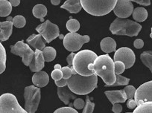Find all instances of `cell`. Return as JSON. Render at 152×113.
I'll return each mask as SVG.
<instances>
[{
	"label": "cell",
	"mask_w": 152,
	"mask_h": 113,
	"mask_svg": "<svg viewBox=\"0 0 152 113\" xmlns=\"http://www.w3.org/2000/svg\"><path fill=\"white\" fill-rule=\"evenodd\" d=\"M141 30V25L127 19H116L111 23L110 27V31L113 34L125 35L128 36H137Z\"/></svg>",
	"instance_id": "obj_5"
},
{
	"label": "cell",
	"mask_w": 152,
	"mask_h": 113,
	"mask_svg": "<svg viewBox=\"0 0 152 113\" xmlns=\"http://www.w3.org/2000/svg\"><path fill=\"white\" fill-rule=\"evenodd\" d=\"M13 23H14V26H15L17 28H22L24 27L26 24V20L23 16H16L15 17H14V20H13Z\"/></svg>",
	"instance_id": "obj_31"
},
{
	"label": "cell",
	"mask_w": 152,
	"mask_h": 113,
	"mask_svg": "<svg viewBox=\"0 0 152 113\" xmlns=\"http://www.w3.org/2000/svg\"><path fill=\"white\" fill-rule=\"evenodd\" d=\"M32 13H33V15L34 16V17L40 19V21L44 23L43 18L47 14V8L45 5H42V4H38V5H36L34 7L33 10H32Z\"/></svg>",
	"instance_id": "obj_22"
},
{
	"label": "cell",
	"mask_w": 152,
	"mask_h": 113,
	"mask_svg": "<svg viewBox=\"0 0 152 113\" xmlns=\"http://www.w3.org/2000/svg\"><path fill=\"white\" fill-rule=\"evenodd\" d=\"M6 51L2 43H0V74L5 71L6 69Z\"/></svg>",
	"instance_id": "obj_27"
},
{
	"label": "cell",
	"mask_w": 152,
	"mask_h": 113,
	"mask_svg": "<svg viewBox=\"0 0 152 113\" xmlns=\"http://www.w3.org/2000/svg\"><path fill=\"white\" fill-rule=\"evenodd\" d=\"M137 106L145 102H152V80L139 86L134 97Z\"/></svg>",
	"instance_id": "obj_12"
},
{
	"label": "cell",
	"mask_w": 152,
	"mask_h": 113,
	"mask_svg": "<svg viewBox=\"0 0 152 113\" xmlns=\"http://www.w3.org/2000/svg\"><path fill=\"white\" fill-rule=\"evenodd\" d=\"M66 28L71 33H76L80 28V23L75 19H70L66 23Z\"/></svg>",
	"instance_id": "obj_29"
},
{
	"label": "cell",
	"mask_w": 152,
	"mask_h": 113,
	"mask_svg": "<svg viewBox=\"0 0 152 113\" xmlns=\"http://www.w3.org/2000/svg\"><path fill=\"white\" fill-rule=\"evenodd\" d=\"M85 106V101L81 98H76L73 102V106L76 109H82Z\"/></svg>",
	"instance_id": "obj_37"
},
{
	"label": "cell",
	"mask_w": 152,
	"mask_h": 113,
	"mask_svg": "<svg viewBox=\"0 0 152 113\" xmlns=\"http://www.w3.org/2000/svg\"><path fill=\"white\" fill-rule=\"evenodd\" d=\"M53 113H78L76 109H73L71 106L61 107L55 110Z\"/></svg>",
	"instance_id": "obj_36"
},
{
	"label": "cell",
	"mask_w": 152,
	"mask_h": 113,
	"mask_svg": "<svg viewBox=\"0 0 152 113\" xmlns=\"http://www.w3.org/2000/svg\"><path fill=\"white\" fill-rule=\"evenodd\" d=\"M150 71H151V72L152 73V69H150Z\"/></svg>",
	"instance_id": "obj_49"
},
{
	"label": "cell",
	"mask_w": 152,
	"mask_h": 113,
	"mask_svg": "<svg viewBox=\"0 0 152 113\" xmlns=\"http://www.w3.org/2000/svg\"><path fill=\"white\" fill-rule=\"evenodd\" d=\"M110 102L113 105L117 103H125L128 100L124 90H110L104 92Z\"/></svg>",
	"instance_id": "obj_16"
},
{
	"label": "cell",
	"mask_w": 152,
	"mask_h": 113,
	"mask_svg": "<svg viewBox=\"0 0 152 113\" xmlns=\"http://www.w3.org/2000/svg\"><path fill=\"white\" fill-rule=\"evenodd\" d=\"M100 46L104 52L108 54V53L113 52L114 51H116V42L113 38L105 37L101 41Z\"/></svg>",
	"instance_id": "obj_21"
},
{
	"label": "cell",
	"mask_w": 152,
	"mask_h": 113,
	"mask_svg": "<svg viewBox=\"0 0 152 113\" xmlns=\"http://www.w3.org/2000/svg\"><path fill=\"white\" fill-rule=\"evenodd\" d=\"M123 90L125 91L128 99H132V98H134L137 89H136V88L134 87V86L128 85V86H126L125 88H124Z\"/></svg>",
	"instance_id": "obj_33"
},
{
	"label": "cell",
	"mask_w": 152,
	"mask_h": 113,
	"mask_svg": "<svg viewBox=\"0 0 152 113\" xmlns=\"http://www.w3.org/2000/svg\"><path fill=\"white\" fill-rule=\"evenodd\" d=\"M61 71L63 73V78L69 80L72 76L73 75L72 67L70 66H64L61 69Z\"/></svg>",
	"instance_id": "obj_35"
},
{
	"label": "cell",
	"mask_w": 152,
	"mask_h": 113,
	"mask_svg": "<svg viewBox=\"0 0 152 113\" xmlns=\"http://www.w3.org/2000/svg\"><path fill=\"white\" fill-rule=\"evenodd\" d=\"M130 1L140 4L143 6H149L151 5V0H130Z\"/></svg>",
	"instance_id": "obj_42"
},
{
	"label": "cell",
	"mask_w": 152,
	"mask_h": 113,
	"mask_svg": "<svg viewBox=\"0 0 152 113\" xmlns=\"http://www.w3.org/2000/svg\"><path fill=\"white\" fill-rule=\"evenodd\" d=\"M98 83V76H82L81 74H73L68 80V87L75 95H85L93 92Z\"/></svg>",
	"instance_id": "obj_2"
},
{
	"label": "cell",
	"mask_w": 152,
	"mask_h": 113,
	"mask_svg": "<svg viewBox=\"0 0 152 113\" xmlns=\"http://www.w3.org/2000/svg\"><path fill=\"white\" fill-rule=\"evenodd\" d=\"M13 20L11 17H8L6 21L1 22L0 23V40L2 42L9 39L13 31Z\"/></svg>",
	"instance_id": "obj_15"
},
{
	"label": "cell",
	"mask_w": 152,
	"mask_h": 113,
	"mask_svg": "<svg viewBox=\"0 0 152 113\" xmlns=\"http://www.w3.org/2000/svg\"><path fill=\"white\" fill-rule=\"evenodd\" d=\"M32 82L34 85L39 88H43L47 86L49 82V74L44 71L35 72L32 77Z\"/></svg>",
	"instance_id": "obj_18"
},
{
	"label": "cell",
	"mask_w": 152,
	"mask_h": 113,
	"mask_svg": "<svg viewBox=\"0 0 152 113\" xmlns=\"http://www.w3.org/2000/svg\"><path fill=\"white\" fill-rule=\"evenodd\" d=\"M126 113H131V112H126Z\"/></svg>",
	"instance_id": "obj_50"
},
{
	"label": "cell",
	"mask_w": 152,
	"mask_h": 113,
	"mask_svg": "<svg viewBox=\"0 0 152 113\" xmlns=\"http://www.w3.org/2000/svg\"><path fill=\"white\" fill-rule=\"evenodd\" d=\"M43 54L46 62H52L55 59L57 55L56 50L52 47H46L43 50Z\"/></svg>",
	"instance_id": "obj_25"
},
{
	"label": "cell",
	"mask_w": 152,
	"mask_h": 113,
	"mask_svg": "<svg viewBox=\"0 0 152 113\" xmlns=\"http://www.w3.org/2000/svg\"><path fill=\"white\" fill-rule=\"evenodd\" d=\"M40 88L34 85L26 86L24 89L25 109L28 113H35L37 112L40 102Z\"/></svg>",
	"instance_id": "obj_6"
},
{
	"label": "cell",
	"mask_w": 152,
	"mask_h": 113,
	"mask_svg": "<svg viewBox=\"0 0 152 113\" xmlns=\"http://www.w3.org/2000/svg\"><path fill=\"white\" fill-rule=\"evenodd\" d=\"M134 10V5L131 1L118 0L113 9V12L118 18L126 19L133 14Z\"/></svg>",
	"instance_id": "obj_13"
},
{
	"label": "cell",
	"mask_w": 152,
	"mask_h": 113,
	"mask_svg": "<svg viewBox=\"0 0 152 113\" xmlns=\"http://www.w3.org/2000/svg\"><path fill=\"white\" fill-rule=\"evenodd\" d=\"M12 11V5L7 0H0V17H5L10 15Z\"/></svg>",
	"instance_id": "obj_24"
},
{
	"label": "cell",
	"mask_w": 152,
	"mask_h": 113,
	"mask_svg": "<svg viewBox=\"0 0 152 113\" xmlns=\"http://www.w3.org/2000/svg\"><path fill=\"white\" fill-rule=\"evenodd\" d=\"M97 58V54L93 51L88 49L80 51L75 54L73 60V69L77 74L82 76L93 75L94 72L89 69V65L93 63Z\"/></svg>",
	"instance_id": "obj_3"
},
{
	"label": "cell",
	"mask_w": 152,
	"mask_h": 113,
	"mask_svg": "<svg viewBox=\"0 0 152 113\" xmlns=\"http://www.w3.org/2000/svg\"><path fill=\"white\" fill-rule=\"evenodd\" d=\"M90 42V36L88 35L78 34V33H69L64 36V45L66 49L71 52L79 51L84 43Z\"/></svg>",
	"instance_id": "obj_8"
},
{
	"label": "cell",
	"mask_w": 152,
	"mask_h": 113,
	"mask_svg": "<svg viewBox=\"0 0 152 113\" xmlns=\"http://www.w3.org/2000/svg\"><path fill=\"white\" fill-rule=\"evenodd\" d=\"M118 0H81L86 12L96 17L107 15L113 11Z\"/></svg>",
	"instance_id": "obj_4"
},
{
	"label": "cell",
	"mask_w": 152,
	"mask_h": 113,
	"mask_svg": "<svg viewBox=\"0 0 152 113\" xmlns=\"http://www.w3.org/2000/svg\"><path fill=\"white\" fill-rule=\"evenodd\" d=\"M55 83L58 87H64L68 84V80L62 78L59 80H55Z\"/></svg>",
	"instance_id": "obj_40"
},
{
	"label": "cell",
	"mask_w": 152,
	"mask_h": 113,
	"mask_svg": "<svg viewBox=\"0 0 152 113\" xmlns=\"http://www.w3.org/2000/svg\"><path fill=\"white\" fill-rule=\"evenodd\" d=\"M114 66H115V74L116 75L122 74L126 69V67L124 63L121 62V61H115L114 63Z\"/></svg>",
	"instance_id": "obj_34"
},
{
	"label": "cell",
	"mask_w": 152,
	"mask_h": 113,
	"mask_svg": "<svg viewBox=\"0 0 152 113\" xmlns=\"http://www.w3.org/2000/svg\"><path fill=\"white\" fill-rule=\"evenodd\" d=\"M95 104L92 102L91 100L90 99V97H86V102L85 106H84V109H83L82 113H93V110L95 108Z\"/></svg>",
	"instance_id": "obj_32"
},
{
	"label": "cell",
	"mask_w": 152,
	"mask_h": 113,
	"mask_svg": "<svg viewBox=\"0 0 152 113\" xmlns=\"http://www.w3.org/2000/svg\"><path fill=\"white\" fill-rule=\"evenodd\" d=\"M113 112L114 113H120L122 111V106L120 104V103H117V104H115L113 105L112 108Z\"/></svg>",
	"instance_id": "obj_41"
},
{
	"label": "cell",
	"mask_w": 152,
	"mask_h": 113,
	"mask_svg": "<svg viewBox=\"0 0 152 113\" xmlns=\"http://www.w3.org/2000/svg\"><path fill=\"white\" fill-rule=\"evenodd\" d=\"M61 2V0H51V3L53 5H58Z\"/></svg>",
	"instance_id": "obj_46"
},
{
	"label": "cell",
	"mask_w": 152,
	"mask_h": 113,
	"mask_svg": "<svg viewBox=\"0 0 152 113\" xmlns=\"http://www.w3.org/2000/svg\"><path fill=\"white\" fill-rule=\"evenodd\" d=\"M133 18L137 22H144L148 17V11L142 7H138L133 11Z\"/></svg>",
	"instance_id": "obj_23"
},
{
	"label": "cell",
	"mask_w": 152,
	"mask_h": 113,
	"mask_svg": "<svg viewBox=\"0 0 152 113\" xmlns=\"http://www.w3.org/2000/svg\"><path fill=\"white\" fill-rule=\"evenodd\" d=\"M114 61H121L124 63L126 69H130L134 65L136 56L134 51L129 48L123 47L116 50L114 54Z\"/></svg>",
	"instance_id": "obj_11"
},
{
	"label": "cell",
	"mask_w": 152,
	"mask_h": 113,
	"mask_svg": "<svg viewBox=\"0 0 152 113\" xmlns=\"http://www.w3.org/2000/svg\"><path fill=\"white\" fill-rule=\"evenodd\" d=\"M52 77L54 80H59L63 78V73L61 70L54 69L52 72Z\"/></svg>",
	"instance_id": "obj_38"
},
{
	"label": "cell",
	"mask_w": 152,
	"mask_h": 113,
	"mask_svg": "<svg viewBox=\"0 0 152 113\" xmlns=\"http://www.w3.org/2000/svg\"><path fill=\"white\" fill-rule=\"evenodd\" d=\"M57 92L59 99L64 102L65 105H69L70 104V100H75L76 98H78L75 94L70 90L68 86L64 87H58Z\"/></svg>",
	"instance_id": "obj_17"
},
{
	"label": "cell",
	"mask_w": 152,
	"mask_h": 113,
	"mask_svg": "<svg viewBox=\"0 0 152 113\" xmlns=\"http://www.w3.org/2000/svg\"><path fill=\"white\" fill-rule=\"evenodd\" d=\"M75 56V54L74 52H72L66 58V61L68 63V65L70 67H72V63H73V60H74Z\"/></svg>",
	"instance_id": "obj_44"
},
{
	"label": "cell",
	"mask_w": 152,
	"mask_h": 113,
	"mask_svg": "<svg viewBox=\"0 0 152 113\" xmlns=\"http://www.w3.org/2000/svg\"><path fill=\"white\" fill-rule=\"evenodd\" d=\"M10 3L11 4V5L14 7H17L20 5V0H10Z\"/></svg>",
	"instance_id": "obj_45"
},
{
	"label": "cell",
	"mask_w": 152,
	"mask_h": 113,
	"mask_svg": "<svg viewBox=\"0 0 152 113\" xmlns=\"http://www.w3.org/2000/svg\"><path fill=\"white\" fill-rule=\"evenodd\" d=\"M133 113H152V102H145L137 106Z\"/></svg>",
	"instance_id": "obj_28"
},
{
	"label": "cell",
	"mask_w": 152,
	"mask_h": 113,
	"mask_svg": "<svg viewBox=\"0 0 152 113\" xmlns=\"http://www.w3.org/2000/svg\"><path fill=\"white\" fill-rule=\"evenodd\" d=\"M0 113H28L19 104L15 95L5 93L0 96Z\"/></svg>",
	"instance_id": "obj_7"
},
{
	"label": "cell",
	"mask_w": 152,
	"mask_h": 113,
	"mask_svg": "<svg viewBox=\"0 0 152 113\" xmlns=\"http://www.w3.org/2000/svg\"><path fill=\"white\" fill-rule=\"evenodd\" d=\"M61 8L66 9L71 14H78L81 11L82 5L81 3V0H66L61 5Z\"/></svg>",
	"instance_id": "obj_20"
},
{
	"label": "cell",
	"mask_w": 152,
	"mask_h": 113,
	"mask_svg": "<svg viewBox=\"0 0 152 113\" xmlns=\"http://www.w3.org/2000/svg\"><path fill=\"white\" fill-rule=\"evenodd\" d=\"M36 31L41 34L46 42L49 43L60 36L59 28L57 25L46 20L36 28Z\"/></svg>",
	"instance_id": "obj_10"
},
{
	"label": "cell",
	"mask_w": 152,
	"mask_h": 113,
	"mask_svg": "<svg viewBox=\"0 0 152 113\" xmlns=\"http://www.w3.org/2000/svg\"><path fill=\"white\" fill-rule=\"evenodd\" d=\"M89 69L103 80L105 83L104 87H109L116 82L114 62L108 54L98 56L95 62L89 65Z\"/></svg>",
	"instance_id": "obj_1"
},
{
	"label": "cell",
	"mask_w": 152,
	"mask_h": 113,
	"mask_svg": "<svg viewBox=\"0 0 152 113\" xmlns=\"http://www.w3.org/2000/svg\"><path fill=\"white\" fill-rule=\"evenodd\" d=\"M150 37L152 39V28H151V34H150Z\"/></svg>",
	"instance_id": "obj_48"
},
{
	"label": "cell",
	"mask_w": 152,
	"mask_h": 113,
	"mask_svg": "<svg viewBox=\"0 0 152 113\" xmlns=\"http://www.w3.org/2000/svg\"><path fill=\"white\" fill-rule=\"evenodd\" d=\"M54 69H55L61 70V69H62V67H61V66L60 65V64H56V65L55 66V67H54Z\"/></svg>",
	"instance_id": "obj_47"
},
{
	"label": "cell",
	"mask_w": 152,
	"mask_h": 113,
	"mask_svg": "<svg viewBox=\"0 0 152 113\" xmlns=\"http://www.w3.org/2000/svg\"><path fill=\"white\" fill-rule=\"evenodd\" d=\"M130 78H128L126 77L120 75H116V82L113 85L110 86L109 87H113V86H128L130 82Z\"/></svg>",
	"instance_id": "obj_30"
},
{
	"label": "cell",
	"mask_w": 152,
	"mask_h": 113,
	"mask_svg": "<svg viewBox=\"0 0 152 113\" xmlns=\"http://www.w3.org/2000/svg\"><path fill=\"white\" fill-rule=\"evenodd\" d=\"M34 57L33 61L29 65V69L33 72L42 71L45 66V59L43 54V51L36 49L34 51Z\"/></svg>",
	"instance_id": "obj_14"
},
{
	"label": "cell",
	"mask_w": 152,
	"mask_h": 113,
	"mask_svg": "<svg viewBox=\"0 0 152 113\" xmlns=\"http://www.w3.org/2000/svg\"><path fill=\"white\" fill-rule=\"evenodd\" d=\"M11 52L15 55L21 57L23 63L26 66H29L34 57V51L26 44L24 41H18L14 45L11 46Z\"/></svg>",
	"instance_id": "obj_9"
},
{
	"label": "cell",
	"mask_w": 152,
	"mask_h": 113,
	"mask_svg": "<svg viewBox=\"0 0 152 113\" xmlns=\"http://www.w3.org/2000/svg\"><path fill=\"white\" fill-rule=\"evenodd\" d=\"M140 60L149 70L152 69V51H144L140 55Z\"/></svg>",
	"instance_id": "obj_26"
},
{
	"label": "cell",
	"mask_w": 152,
	"mask_h": 113,
	"mask_svg": "<svg viewBox=\"0 0 152 113\" xmlns=\"http://www.w3.org/2000/svg\"><path fill=\"white\" fill-rule=\"evenodd\" d=\"M134 45L136 48L140 49V48H142L143 46H144V42H143L142 39H137L135 41H134Z\"/></svg>",
	"instance_id": "obj_43"
},
{
	"label": "cell",
	"mask_w": 152,
	"mask_h": 113,
	"mask_svg": "<svg viewBox=\"0 0 152 113\" xmlns=\"http://www.w3.org/2000/svg\"><path fill=\"white\" fill-rule=\"evenodd\" d=\"M127 106H128V108L131 109H135L137 106V104L135 99L134 98L128 99V101H127Z\"/></svg>",
	"instance_id": "obj_39"
},
{
	"label": "cell",
	"mask_w": 152,
	"mask_h": 113,
	"mask_svg": "<svg viewBox=\"0 0 152 113\" xmlns=\"http://www.w3.org/2000/svg\"><path fill=\"white\" fill-rule=\"evenodd\" d=\"M43 39L44 38L40 34H32L26 39V42H28V44L34 47L35 49L42 51L46 48V42L43 40Z\"/></svg>",
	"instance_id": "obj_19"
}]
</instances>
